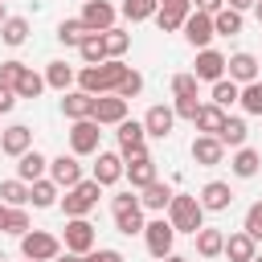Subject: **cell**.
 Wrapping results in <instances>:
<instances>
[{
    "label": "cell",
    "instance_id": "1",
    "mask_svg": "<svg viewBox=\"0 0 262 262\" xmlns=\"http://www.w3.org/2000/svg\"><path fill=\"white\" fill-rule=\"evenodd\" d=\"M131 66L123 61H102V66H82L78 70V90H86L90 98H102V94H115L119 82L127 78Z\"/></svg>",
    "mask_w": 262,
    "mask_h": 262
},
{
    "label": "cell",
    "instance_id": "2",
    "mask_svg": "<svg viewBox=\"0 0 262 262\" xmlns=\"http://www.w3.org/2000/svg\"><path fill=\"white\" fill-rule=\"evenodd\" d=\"M168 225L176 233H196L205 225V209L192 192H172V205H168Z\"/></svg>",
    "mask_w": 262,
    "mask_h": 262
},
{
    "label": "cell",
    "instance_id": "3",
    "mask_svg": "<svg viewBox=\"0 0 262 262\" xmlns=\"http://www.w3.org/2000/svg\"><path fill=\"white\" fill-rule=\"evenodd\" d=\"M98 196H102V188H98L94 180H78L74 188H66V196H61L57 205H61L66 217H90V213L98 209Z\"/></svg>",
    "mask_w": 262,
    "mask_h": 262
},
{
    "label": "cell",
    "instance_id": "4",
    "mask_svg": "<svg viewBox=\"0 0 262 262\" xmlns=\"http://www.w3.org/2000/svg\"><path fill=\"white\" fill-rule=\"evenodd\" d=\"M115 139H119V156L123 160H135V156H147V131L139 119H123L115 127Z\"/></svg>",
    "mask_w": 262,
    "mask_h": 262
},
{
    "label": "cell",
    "instance_id": "5",
    "mask_svg": "<svg viewBox=\"0 0 262 262\" xmlns=\"http://www.w3.org/2000/svg\"><path fill=\"white\" fill-rule=\"evenodd\" d=\"M98 139H102V127H98L94 119L70 123V156H98V151H102Z\"/></svg>",
    "mask_w": 262,
    "mask_h": 262
},
{
    "label": "cell",
    "instance_id": "6",
    "mask_svg": "<svg viewBox=\"0 0 262 262\" xmlns=\"http://www.w3.org/2000/svg\"><path fill=\"white\" fill-rule=\"evenodd\" d=\"M61 246H66L70 254H90V250L98 246V233H94V225H90L86 217H66Z\"/></svg>",
    "mask_w": 262,
    "mask_h": 262
},
{
    "label": "cell",
    "instance_id": "7",
    "mask_svg": "<svg viewBox=\"0 0 262 262\" xmlns=\"http://www.w3.org/2000/svg\"><path fill=\"white\" fill-rule=\"evenodd\" d=\"M143 242H147V254L164 262V258L172 254V246H176V229L168 225V217H151V221L143 225Z\"/></svg>",
    "mask_w": 262,
    "mask_h": 262
},
{
    "label": "cell",
    "instance_id": "8",
    "mask_svg": "<svg viewBox=\"0 0 262 262\" xmlns=\"http://www.w3.org/2000/svg\"><path fill=\"white\" fill-rule=\"evenodd\" d=\"M20 254L33 258V262H53V258L61 254V237H53V233H45V229H29V233L20 237Z\"/></svg>",
    "mask_w": 262,
    "mask_h": 262
},
{
    "label": "cell",
    "instance_id": "9",
    "mask_svg": "<svg viewBox=\"0 0 262 262\" xmlns=\"http://www.w3.org/2000/svg\"><path fill=\"white\" fill-rule=\"evenodd\" d=\"M115 16H119V8H115L111 0H86L78 20H82L90 33H106V29H115Z\"/></svg>",
    "mask_w": 262,
    "mask_h": 262
},
{
    "label": "cell",
    "instance_id": "10",
    "mask_svg": "<svg viewBox=\"0 0 262 262\" xmlns=\"http://www.w3.org/2000/svg\"><path fill=\"white\" fill-rule=\"evenodd\" d=\"M192 78L196 82H221L225 78V53L221 49H196V61H192Z\"/></svg>",
    "mask_w": 262,
    "mask_h": 262
},
{
    "label": "cell",
    "instance_id": "11",
    "mask_svg": "<svg viewBox=\"0 0 262 262\" xmlns=\"http://www.w3.org/2000/svg\"><path fill=\"white\" fill-rule=\"evenodd\" d=\"M180 33H184V41H188L192 49H209V41L217 37V33H213V16H205V12H196V8L188 12V20H184Z\"/></svg>",
    "mask_w": 262,
    "mask_h": 262
},
{
    "label": "cell",
    "instance_id": "12",
    "mask_svg": "<svg viewBox=\"0 0 262 262\" xmlns=\"http://www.w3.org/2000/svg\"><path fill=\"white\" fill-rule=\"evenodd\" d=\"M225 74H229V82L250 86V82H258V74H262V70H258V57L242 49V53H229V57H225Z\"/></svg>",
    "mask_w": 262,
    "mask_h": 262
},
{
    "label": "cell",
    "instance_id": "13",
    "mask_svg": "<svg viewBox=\"0 0 262 262\" xmlns=\"http://www.w3.org/2000/svg\"><path fill=\"white\" fill-rule=\"evenodd\" d=\"M98 127H119L123 119H127V98H119V94H102V98H94V115H90Z\"/></svg>",
    "mask_w": 262,
    "mask_h": 262
},
{
    "label": "cell",
    "instance_id": "14",
    "mask_svg": "<svg viewBox=\"0 0 262 262\" xmlns=\"http://www.w3.org/2000/svg\"><path fill=\"white\" fill-rule=\"evenodd\" d=\"M49 180H53L61 192H66V188H74L78 180H86V176H82V164H78V156H66V151H61L57 160H49Z\"/></svg>",
    "mask_w": 262,
    "mask_h": 262
},
{
    "label": "cell",
    "instance_id": "15",
    "mask_svg": "<svg viewBox=\"0 0 262 262\" xmlns=\"http://www.w3.org/2000/svg\"><path fill=\"white\" fill-rule=\"evenodd\" d=\"M139 123H143V131H147L151 139H168L172 127H176V115H172V106L156 102V106H147V115H143Z\"/></svg>",
    "mask_w": 262,
    "mask_h": 262
},
{
    "label": "cell",
    "instance_id": "16",
    "mask_svg": "<svg viewBox=\"0 0 262 262\" xmlns=\"http://www.w3.org/2000/svg\"><path fill=\"white\" fill-rule=\"evenodd\" d=\"M98 188H111V184H119L123 180V156L119 151H98V160H94V176H90Z\"/></svg>",
    "mask_w": 262,
    "mask_h": 262
},
{
    "label": "cell",
    "instance_id": "17",
    "mask_svg": "<svg viewBox=\"0 0 262 262\" xmlns=\"http://www.w3.org/2000/svg\"><path fill=\"white\" fill-rule=\"evenodd\" d=\"M196 201H201L205 213H225V209L233 205V188H229L225 180H209V184L196 192Z\"/></svg>",
    "mask_w": 262,
    "mask_h": 262
},
{
    "label": "cell",
    "instance_id": "18",
    "mask_svg": "<svg viewBox=\"0 0 262 262\" xmlns=\"http://www.w3.org/2000/svg\"><path fill=\"white\" fill-rule=\"evenodd\" d=\"M188 151H192V160H196L201 168H217V164L225 160V147H221V139H217V135H196Z\"/></svg>",
    "mask_w": 262,
    "mask_h": 262
},
{
    "label": "cell",
    "instance_id": "19",
    "mask_svg": "<svg viewBox=\"0 0 262 262\" xmlns=\"http://www.w3.org/2000/svg\"><path fill=\"white\" fill-rule=\"evenodd\" d=\"M123 176L131 180V188H135V192H139V188H147L151 180H160V176H156V160H151V156L123 160Z\"/></svg>",
    "mask_w": 262,
    "mask_h": 262
},
{
    "label": "cell",
    "instance_id": "20",
    "mask_svg": "<svg viewBox=\"0 0 262 262\" xmlns=\"http://www.w3.org/2000/svg\"><path fill=\"white\" fill-rule=\"evenodd\" d=\"M29 147H33V131H29L25 123H12V127L0 135V151H4V156H12V160H20Z\"/></svg>",
    "mask_w": 262,
    "mask_h": 262
},
{
    "label": "cell",
    "instance_id": "21",
    "mask_svg": "<svg viewBox=\"0 0 262 262\" xmlns=\"http://www.w3.org/2000/svg\"><path fill=\"white\" fill-rule=\"evenodd\" d=\"M168 205H172V184L151 180L147 188H139V209H143V213H164Z\"/></svg>",
    "mask_w": 262,
    "mask_h": 262
},
{
    "label": "cell",
    "instance_id": "22",
    "mask_svg": "<svg viewBox=\"0 0 262 262\" xmlns=\"http://www.w3.org/2000/svg\"><path fill=\"white\" fill-rule=\"evenodd\" d=\"M254 254H258V242H254L246 229L225 233V250H221V258H229V262H250Z\"/></svg>",
    "mask_w": 262,
    "mask_h": 262
},
{
    "label": "cell",
    "instance_id": "23",
    "mask_svg": "<svg viewBox=\"0 0 262 262\" xmlns=\"http://www.w3.org/2000/svg\"><path fill=\"white\" fill-rule=\"evenodd\" d=\"M61 115H66L70 123L90 119V115H94V98H90L86 90H66V94H61Z\"/></svg>",
    "mask_w": 262,
    "mask_h": 262
},
{
    "label": "cell",
    "instance_id": "24",
    "mask_svg": "<svg viewBox=\"0 0 262 262\" xmlns=\"http://www.w3.org/2000/svg\"><path fill=\"white\" fill-rule=\"evenodd\" d=\"M41 176H49V160H45L37 147H29V151L16 160V180L33 184V180H41Z\"/></svg>",
    "mask_w": 262,
    "mask_h": 262
},
{
    "label": "cell",
    "instance_id": "25",
    "mask_svg": "<svg viewBox=\"0 0 262 262\" xmlns=\"http://www.w3.org/2000/svg\"><path fill=\"white\" fill-rule=\"evenodd\" d=\"M57 201H61V188H57L49 176H41V180L29 184V205H33V209H53Z\"/></svg>",
    "mask_w": 262,
    "mask_h": 262
},
{
    "label": "cell",
    "instance_id": "26",
    "mask_svg": "<svg viewBox=\"0 0 262 262\" xmlns=\"http://www.w3.org/2000/svg\"><path fill=\"white\" fill-rule=\"evenodd\" d=\"M74 82H78V70L74 66H66V61H49L45 66V86L49 90H61L66 94V90H74Z\"/></svg>",
    "mask_w": 262,
    "mask_h": 262
},
{
    "label": "cell",
    "instance_id": "27",
    "mask_svg": "<svg viewBox=\"0 0 262 262\" xmlns=\"http://www.w3.org/2000/svg\"><path fill=\"white\" fill-rule=\"evenodd\" d=\"M192 237H196V254H201V258H221V250H225V233H221V229L201 225Z\"/></svg>",
    "mask_w": 262,
    "mask_h": 262
},
{
    "label": "cell",
    "instance_id": "28",
    "mask_svg": "<svg viewBox=\"0 0 262 262\" xmlns=\"http://www.w3.org/2000/svg\"><path fill=\"white\" fill-rule=\"evenodd\" d=\"M102 37V49H106V61H123V53L131 49V33L127 29H106V33H98Z\"/></svg>",
    "mask_w": 262,
    "mask_h": 262
},
{
    "label": "cell",
    "instance_id": "29",
    "mask_svg": "<svg viewBox=\"0 0 262 262\" xmlns=\"http://www.w3.org/2000/svg\"><path fill=\"white\" fill-rule=\"evenodd\" d=\"M246 135H250V127H246V119H237V115H225V127L217 131V139H221V147H246Z\"/></svg>",
    "mask_w": 262,
    "mask_h": 262
},
{
    "label": "cell",
    "instance_id": "30",
    "mask_svg": "<svg viewBox=\"0 0 262 262\" xmlns=\"http://www.w3.org/2000/svg\"><path fill=\"white\" fill-rule=\"evenodd\" d=\"M229 168H233V176L250 180V176H258V168H262V156H258L254 147H237V151H233V160H229Z\"/></svg>",
    "mask_w": 262,
    "mask_h": 262
},
{
    "label": "cell",
    "instance_id": "31",
    "mask_svg": "<svg viewBox=\"0 0 262 262\" xmlns=\"http://www.w3.org/2000/svg\"><path fill=\"white\" fill-rule=\"evenodd\" d=\"M192 123H196V131H201V135H217V131L225 127V111L209 102V106H201V111H196V119H192Z\"/></svg>",
    "mask_w": 262,
    "mask_h": 262
},
{
    "label": "cell",
    "instance_id": "32",
    "mask_svg": "<svg viewBox=\"0 0 262 262\" xmlns=\"http://www.w3.org/2000/svg\"><path fill=\"white\" fill-rule=\"evenodd\" d=\"M143 225H147V217H143V209L135 205V209H123V213H115V229L123 233V237H135V233H143Z\"/></svg>",
    "mask_w": 262,
    "mask_h": 262
},
{
    "label": "cell",
    "instance_id": "33",
    "mask_svg": "<svg viewBox=\"0 0 262 262\" xmlns=\"http://www.w3.org/2000/svg\"><path fill=\"white\" fill-rule=\"evenodd\" d=\"M0 205H8V209H20V205H29V184L25 180H0Z\"/></svg>",
    "mask_w": 262,
    "mask_h": 262
},
{
    "label": "cell",
    "instance_id": "34",
    "mask_svg": "<svg viewBox=\"0 0 262 262\" xmlns=\"http://www.w3.org/2000/svg\"><path fill=\"white\" fill-rule=\"evenodd\" d=\"M188 12L192 8H156V25H160V33H180L184 29V20H188Z\"/></svg>",
    "mask_w": 262,
    "mask_h": 262
},
{
    "label": "cell",
    "instance_id": "35",
    "mask_svg": "<svg viewBox=\"0 0 262 262\" xmlns=\"http://www.w3.org/2000/svg\"><path fill=\"white\" fill-rule=\"evenodd\" d=\"M0 41L12 45V49L25 45V41H29V20H25V16H8V20L0 25Z\"/></svg>",
    "mask_w": 262,
    "mask_h": 262
},
{
    "label": "cell",
    "instance_id": "36",
    "mask_svg": "<svg viewBox=\"0 0 262 262\" xmlns=\"http://www.w3.org/2000/svg\"><path fill=\"white\" fill-rule=\"evenodd\" d=\"M86 37H90V29H86L78 16H66V20L57 25V41H61V45H74V49H78Z\"/></svg>",
    "mask_w": 262,
    "mask_h": 262
},
{
    "label": "cell",
    "instance_id": "37",
    "mask_svg": "<svg viewBox=\"0 0 262 262\" xmlns=\"http://www.w3.org/2000/svg\"><path fill=\"white\" fill-rule=\"evenodd\" d=\"M12 90H16V98H37V94L45 90V74H37L33 66H25V74L16 78V86H12Z\"/></svg>",
    "mask_w": 262,
    "mask_h": 262
},
{
    "label": "cell",
    "instance_id": "38",
    "mask_svg": "<svg viewBox=\"0 0 262 262\" xmlns=\"http://www.w3.org/2000/svg\"><path fill=\"white\" fill-rule=\"evenodd\" d=\"M156 8H160V0H123V16L131 20V25H139V20H151L156 16Z\"/></svg>",
    "mask_w": 262,
    "mask_h": 262
},
{
    "label": "cell",
    "instance_id": "39",
    "mask_svg": "<svg viewBox=\"0 0 262 262\" xmlns=\"http://www.w3.org/2000/svg\"><path fill=\"white\" fill-rule=\"evenodd\" d=\"M213 33H217V37H237V33H242V12L221 8V12L213 16Z\"/></svg>",
    "mask_w": 262,
    "mask_h": 262
},
{
    "label": "cell",
    "instance_id": "40",
    "mask_svg": "<svg viewBox=\"0 0 262 262\" xmlns=\"http://www.w3.org/2000/svg\"><path fill=\"white\" fill-rule=\"evenodd\" d=\"M237 94H242V86H237V82H229V78L213 82V106H221L225 115H229V106L237 102Z\"/></svg>",
    "mask_w": 262,
    "mask_h": 262
},
{
    "label": "cell",
    "instance_id": "41",
    "mask_svg": "<svg viewBox=\"0 0 262 262\" xmlns=\"http://www.w3.org/2000/svg\"><path fill=\"white\" fill-rule=\"evenodd\" d=\"M78 53H82L86 66H102V61H106V49H102V37H98V33H90V37L78 45Z\"/></svg>",
    "mask_w": 262,
    "mask_h": 262
},
{
    "label": "cell",
    "instance_id": "42",
    "mask_svg": "<svg viewBox=\"0 0 262 262\" xmlns=\"http://www.w3.org/2000/svg\"><path fill=\"white\" fill-rule=\"evenodd\" d=\"M237 102H242V111H246V115H262V82H250V86H242Z\"/></svg>",
    "mask_w": 262,
    "mask_h": 262
},
{
    "label": "cell",
    "instance_id": "43",
    "mask_svg": "<svg viewBox=\"0 0 262 262\" xmlns=\"http://www.w3.org/2000/svg\"><path fill=\"white\" fill-rule=\"evenodd\" d=\"M115 94H119V98H127V102H131V98H139V94H143V74H139V70H127V78L119 82V90H115Z\"/></svg>",
    "mask_w": 262,
    "mask_h": 262
},
{
    "label": "cell",
    "instance_id": "44",
    "mask_svg": "<svg viewBox=\"0 0 262 262\" xmlns=\"http://www.w3.org/2000/svg\"><path fill=\"white\" fill-rule=\"evenodd\" d=\"M242 229H246L254 242H262V201H254V205L246 209V217H242Z\"/></svg>",
    "mask_w": 262,
    "mask_h": 262
},
{
    "label": "cell",
    "instance_id": "45",
    "mask_svg": "<svg viewBox=\"0 0 262 262\" xmlns=\"http://www.w3.org/2000/svg\"><path fill=\"white\" fill-rule=\"evenodd\" d=\"M196 86H201V82H196L192 74H176V78H172V94H176V98H192Z\"/></svg>",
    "mask_w": 262,
    "mask_h": 262
},
{
    "label": "cell",
    "instance_id": "46",
    "mask_svg": "<svg viewBox=\"0 0 262 262\" xmlns=\"http://www.w3.org/2000/svg\"><path fill=\"white\" fill-rule=\"evenodd\" d=\"M33 225H29V213L25 209H8V229L4 233H16V237H25Z\"/></svg>",
    "mask_w": 262,
    "mask_h": 262
},
{
    "label": "cell",
    "instance_id": "47",
    "mask_svg": "<svg viewBox=\"0 0 262 262\" xmlns=\"http://www.w3.org/2000/svg\"><path fill=\"white\" fill-rule=\"evenodd\" d=\"M25 74V61H0V86H16V78Z\"/></svg>",
    "mask_w": 262,
    "mask_h": 262
},
{
    "label": "cell",
    "instance_id": "48",
    "mask_svg": "<svg viewBox=\"0 0 262 262\" xmlns=\"http://www.w3.org/2000/svg\"><path fill=\"white\" fill-rule=\"evenodd\" d=\"M82 262H127L119 250H111V246H94L90 254H82Z\"/></svg>",
    "mask_w": 262,
    "mask_h": 262
},
{
    "label": "cell",
    "instance_id": "49",
    "mask_svg": "<svg viewBox=\"0 0 262 262\" xmlns=\"http://www.w3.org/2000/svg\"><path fill=\"white\" fill-rule=\"evenodd\" d=\"M196 111H201L196 94H192V98H176V106H172V115H176V119H188V123L196 119Z\"/></svg>",
    "mask_w": 262,
    "mask_h": 262
},
{
    "label": "cell",
    "instance_id": "50",
    "mask_svg": "<svg viewBox=\"0 0 262 262\" xmlns=\"http://www.w3.org/2000/svg\"><path fill=\"white\" fill-rule=\"evenodd\" d=\"M135 205H139L135 188H123V192H115V196H111V213H123V209H135Z\"/></svg>",
    "mask_w": 262,
    "mask_h": 262
},
{
    "label": "cell",
    "instance_id": "51",
    "mask_svg": "<svg viewBox=\"0 0 262 262\" xmlns=\"http://www.w3.org/2000/svg\"><path fill=\"white\" fill-rule=\"evenodd\" d=\"M196 4V12H205V16H217L221 8H225V0H192Z\"/></svg>",
    "mask_w": 262,
    "mask_h": 262
},
{
    "label": "cell",
    "instance_id": "52",
    "mask_svg": "<svg viewBox=\"0 0 262 262\" xmlns=\"http://www.w3.org/2000/svg\"><path fill=\"white\" fill-rule=\"evenodd\" d=\"M12 106H16V90L12 86H0V115H8Z\"/></svg>",
    "mask_w": 262,
    "mask_h": 262
},
{
    "label": "cell",
    "instance_id": "53",
    "mask_svg": "<svg viewBox=\"0 0 262 262\" xmlns=\"http://www.w3.org/2000/svg\"><path fill=\"white\" fill-rule=\"evenodd\" d=\"M258 0H225V8H233V12H246V8H254Z\"/></svg>",
    "mask_w": 262,
    "mask_h": 262
},
{
    "label": "cell",
    "instance_id": "54",
    "mask_svg": "<svg viewBox=\"0 0 262 262\" xmlns=\"http://www.w3.org/2000/svg\"><path fill=\"white\" fill-rule=\"evenodd\" d=\"M164 8H192V0H160Z\"/></svg>",
    "mask_w": 262,
    "mask_h": 262
},
{
    "label": "cell",
    "instance_id": "55",
    "mask_svg": "<svg viewBox=\"0 0 262 262\" xmlns=\"http://www.w3.org/2000/svg\"><path fill=\"white\" fill-rule=\"evenodd\" d=\"M53 262H82V254H70V250H66V254H57Z\"/></svg>",
    "mask_w": 262,
    "mask_h": 262
},
{
    "label": "cell",
    "instance_id": "56",
    "mask_svg": "<svg viewBox=\"0 0 262 262\" xmlns=\"http://www.w3.org/2000/svg\"><path fill=\"white\" fill-rule=\"evenodd\" d=\"M8 229V205H0V233Z\"/></svg>",
    "mask_w": 262,
    "mask_h": 262
},
{
    "label": "cell",
    "instance_id": "57",
    "mask_svg": "<svg viewBox=\"0 0 262 262\" xmlns=\"http://www.w3.org/2000/svg\"><path fill=\"white\" fill-rule=\"evenodd\" d=\"M164 262H188V258H184V254H168Z\"/></svg>",
    "mask_w": 262,
    "mask_h": 262
},
{
    "label": "cell",
    "instance_id": "58",
    "mask_svg": "<svg viewBox=\"0 0 262 262\" xmlns=\"http://www.w3.org/2000/svg\"><path fill=\"white\" fill-rule=\"evenodd\" d=\"M254 16H258V25H262V0H258V4H254Z\"/></svg>",
    "mask_w": 262,
    "mask_h": 262
},
{
    "label": "cell",
    "instance_id": "59",
    "mask_svg": "<svg viewBox=\"0 0 262 262\" xmlns=\"http://www.w3.org/2000/svg\"><path fill=\"white\" fill-rule=\"evenodd\" d=\"M4 20H8V12H4V0H0V25H4Z\"/></svg>",
    "mask_w": 262,
    "mask_h": 262
},
{
    "label": "cell",
    "instance_id": "60",
    "mask_svg": "<svg viewBox=\"0 0 262 262\" xmlns=\"http://www.w3.org/2000/svg\"><path fill=\"white\" fill-rule=\"evenodd\" d=\"M250 262H262V254H254V258H250Z\"/></svg>",
    "mask_w": 262,
    "mask_h": 262
},
{
    "label": "cell",
    "instance_id": "61",
    "mask_svg": "<svg viewBox=\"0 0 262 262\" xmlns=\"http://www.w3.org/2000/svg\"><path fill=\"white\" fill-rule=\"evenodd\" d=\"M25 262H33V258H25Z\"/></svg>",
    "mask_w": 262,
    "mask_h": 262
},
{
    "label": "cell",
    "instance_id": "62",
    "mask_svg": "<svg viewBox=\"0 0 262 262\" xmlns=\"http://www.w3.org/2000/svg\"><path fill=\"white\" fill-rule=\"evenodd\" d=\"M258 82H262V74H258Z\"/></svg>",
    "mask_w": 262,
    "mask_h": 262
}]
</instances>
